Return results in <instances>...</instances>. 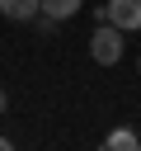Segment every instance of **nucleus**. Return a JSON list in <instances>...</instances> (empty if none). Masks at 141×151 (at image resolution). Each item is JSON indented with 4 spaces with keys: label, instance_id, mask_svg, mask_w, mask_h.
<instances>
[{
    "label": "nucleus",
    "instance_id": "f257e3e1",
    "mask_svg": "<svg viewBox=\"0 0 141 151\" xmlns=\"http://www.w3.org/2000/svg\"><path fill=\"white\" fill-rule=\"evenodd\" d=\"M89 57H94V66H118V61H122V28L103 19V24L89 33Z\"/></svg>",
    "mask_w": 141,
    "mask_h": 151
},
{
    "label": "nucleus",
    "instance_id": "f03ea898",
    "mask_svg": "<svg viewBox=\"0 0 141 151\" xmlns=\"http://www.w3.org/2000/svg\"><path fill=\"white\" fill-rule=\"evenodd\" d=\"M99 19L118 24L122 33H136L141 28V0H108V5H99Z\"/></svg>",
    "mask_w": 141,
    "mask_h": 151
},
{
    "label": "nucleus",
    "instance_id": "7ed1b4c3",
    "mask_svg": "<svg viewBox=\"0 0 141 151\" xmlns=\"http://www.w3.org/2000/svg\"><path fill=\"white\" fill-rule=\"evenodd\" d=\"M0 14H5V19L28 24V19H38V14H42V0H0Z\"/></svg>",
    "mask_w": 141,
    "mask_h": 151
},
{
    "label": "nucleus",
    "instance_id": "20e7f679",
    "mask_svg": "<svg viewBox=\"0 0 141 151\" xmlns=\"http://www.w3.org/2000/svg\"><path fill=\"white\" fill-rule=\"evenodd\" d=\"M80 5H85V0H42V14L61 24V19H75V14H80Z\"/></svg>",
    "mask_w": 141,
    "mask_h": 151
},
{
    "label": "nucleus",
    "instance_id": "39448f33",
    "mask_svg": "<svg viewBox=\"0 0 141 151\" xmlns=\"http://www.w3.org/2000/svg\"><path fill=\"white\" fill-rule=\"evenodd\" d=\"M103 146H113V151H127V146H141V137L132 132V127H118V132H108V142Z\"/></svg>",
    "mask_w": 141,
    "mask_h": 151
},
{
    "label": "nucleus",
    "instance_id": "423d86ee",
    "mask_svg": "<svg viewBox=\"0 0 141 151\" xmlns=\"http://www.w3.org/2000/svg\"><path fill=\"white\" fill-rule=\"evenodd\" d=\"M5 109H9V94H5V90H0V113H5Z\"/></svg>",
    "mask_w": 141,
    "mask_h": 151
},
{
    "label": "nucleus",
    "instance_id": "0eeeda50",
    "mask_svg": "<svg viewBox=\"0 0 141 151\" xmlns=\"http://www.w3.org/2000/svg\"><path fill=\"white\" fill-rule=\"evenodd\" d=\"M9 146H14V142H9V137H0V151H9Z\"/></svg>",
    "mask_w": 141,
    "mask_h": 151
},
{
    "label": "nucleus",
    "instance_id": "6e6552de",
    "mask_svg": "<svg viewBox=\"0 0 141 151\" xmlns=\"http://www.w3.org/2000/svg\"><path fill=\"white\" fill-rule=\"evenodd\" d=\"M136 71H141V61H136Z\"/></svg>",
    "mask_w": 141,
    "mask_h": 151
}]
</instances>
